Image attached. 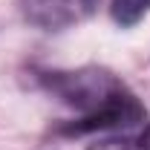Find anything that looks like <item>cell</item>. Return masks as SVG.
<instances>
[{
    "label": "cell",
    "mask_w": 150,
    "mask_h": 150,
    "mask_svg": "<svg viewBox=\"0 0 150 150\" xmlns=\"http://www.w3.org/2000/svg\"><path fill=\"white\" fill-rule=\"evenodd\" d=\"M136 150H150V127H144V133L136 139Z\"/></svg>",
    "instance_id": "8992f818"
},
{
    "label": "cell",
    "mask_w": 150,
    "mask_h": 150,
    "mask_svg": "<svg viewBox=\"0 0 150 150\" xmlns=\"http://www.w3.org/2000/svg\"><path fill=\"white\" fill-rule=\"evenodd\" d=\"M98 9V0H20V15L38 29L58 32L87 20Z\"/></svg>",
    "instance_id": "7a4b0ae2"
},
{
    "label": "cell",
    "mask_w": 150,
    "mask_h": 150,
    "mask_svg": "<svg viewBox=\"0 0 150 150\" xmlns=\"http://www.w3.org/2000/svg\"><path fill=\"white\" fill-rule=\"evenodd\" d=\"M110 12L118 26H136L150 12V0H112Z\"/></svg>",
    "instance_id": "277c9868"
},
{
    "label": "cell",
    "mask_w": 150,
    "mask_h": 150,
    "mask_svg": "<svg viewBox=\"0 0 150 150\" xmlns=\"http://www.w3.org/2000/svg\"><path fill=\"white\" fill-rule=\"evenodd\" d=\"M87 150H136L133 139H104V142H95Z\"/></svg>",
    "instance_id": "5b68a950"
},
{
    "label": "cell",
    "mask_w": 150,
    "mask_h": 150,
    "mask_svg": "<svg viewBox=\"0 0 150 150\" xmlns=\"http://www.w3.org/2000/svg\"><path fill=\"white\" fill-rule=\"evenodd\" d=\"M40 84L55 95L58 101H64L67 107H75L84 115L95 112L98 107H104L107 101H112L118 93H124L127 87L107 69L98 67H84V69H55V72H43Z\"/></svg>",
    "instance_id": "6da1fadb"
},
{
    "label": "cell",
    "mask_w": 150,
    "mask_h": 150,
    "mask_svg": "<svg viewBox=\"0 0 150 150\" xmlns=\"http://www.w3.org/2000/svg\"><path fill=\"white\" fill-rule=\"evenodd\" d=\"M144 118V107L136 101V95L130 90L118 93L112 101H107L104 107H98L95 112L81 115L78 121L67 124L64 133L69 136H81V133H98V130H118V127H133Z\"/></svg>",
    "instance_id": "3957f363"
}]
</instances>
